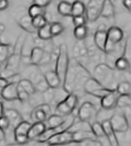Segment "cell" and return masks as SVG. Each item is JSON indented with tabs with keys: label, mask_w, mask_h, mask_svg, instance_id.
<instances>
[{
	"label": "cell",
	"mask_w": 131,
	"mask_h": 146,
	"mask_svg": "<svg viewBox=\"0 0 131 146\" xmlns=\"http://www.w3.org/2000/svg\"><path fill=\"white\" fill-rule=\"evenodd\" d=\"M91 77L89 71L75 59L70 60L62 88L67 93H74L78 88H83L87 79Z\"/></svg>",
	"instance_id": "cell-1"
},
{
	"label": "cell",
	"mask_w": 131,
	"mask_h": 146,
	"mask_svg": "<svg viewBox=\"0 0 131 146\" xmlns=\"http://www.w3.org/2000/svg\"><path fill=\"white\" fill-rule=\"evenodd\" d=\"M94 75L97 81L109 89H116V72L115 69L106 63H100L94 68Z\"/></svg>",
	"instance_id": "cell-2"
},
{
	"label": "cell",
	"mask_w": 131,
	"mask_h": 146,
	"mask_svg": "<svg viewBox=\"0 0 131 146\" xmlns=\"http://www.w3.org/2000/svg\"><path fill=\"white\" fill-rule=\"evenodd\" d=\"M70 58L69 56L68 46L65 44H60L58 48V55H57L56 64H55V72L57 73L60 81L63 85L64 79H65L67 70L69 68Z\"/></svg>",
	"instance_id": "cell-3"
},
{
	"label": "cell",
	"mask_w": 131,
	"mask_h": 146,
	"mask_svg": "<svg viewBox=\"0 0 131 146\" xmlns=\"http://www.w3.org/2000/svg\"><path fill=\"white\" fill-rule=\"evenodd\" d=\"M79 104V98L75 93H68V95L60 101L56 106L57 114L69 116L75 113Z\"/></svg>",
	"instance_id": "cell-4"
},
{
	"label": "cell",
	"mask_w": 131,
	"mask_h": 146,
	"mask_svg": "<svg viewBox=\"0 0 131 146\" xmlns=\"http://www.w3.org/2000/svg\"><path fill=\"white\" fill-rule=\"evenodd\" d=\"M83 89L85 93L100 99L112 91V89L103 86L96 78L93 77H90L86 81L83 87Z\"/></svg>",
	"instance_id": "cell-5"
},
{
	"label": "cell",
	"mask_w": 131,
	"mask_h": 146,
	"mask_svg": "<svg viewBox=\"0 0 131 146\" xmlns=\"http://www.w3.org/2000/svg\"><path fill=\"white\" fill-rule=\"evenodd\" d=\"M98 109L95 105L90 102H84L79 108L77 111L78 119L83 122L92 123L95 121L94 119L98 114Z\"/></svg>",
	"instance_id": "cell-6"
},
{
	"label": "cell",
	"mask_w": 131,
	"mask_h": 146,
	"mask_svg": "<svg viewBox=\"0 0 131 146\" xmlns=\"http://www.w3.org/2000/svg\"><path fill=\"white\" fill-rule=\"evenodd\" d=\"M74 142V131L64 130L50 137L46 143L49 145H68Z\"/></svg>",
	"instance_id": "cell-7"
},
{
	"label": "cell",
	"mask_w": 131,
	"mask_h": 146,
	"mask_svg": "<svg viewBox=\"0 0 131 146\" xmlns=\"http://www.w3.org/2000/svg\"><path fill=\"white\" fill-rule=\"evenodd\" d=\"M107 44H106V52L107 54L113 49L116 45H119L122 42L124 33L120 27L117 26H112L107 29Z\"/></svg>",
	"instance_id": "cell-8"
},
{
	"label": "cell",
	"mask_w": 131,
	"mask_h": 146,
	"mask_svg": "<svg viewBox=\"0 0 131 146\" xmlns=\"http://www.w3.org/2000/svg\"><path fill=\"white\" fill-rule=\"evenodd\" d=\"M29 61L34 66H44L50 63L52 60L51 54L41 47H34L29 54Z\"/></svg>",
	"instance_id": "cell-9"
},
{
	"label": "cell",
	"mask_w": 131,
	"mask_h": 146,
	"mask_svg": "<svg viewBox=\"0 0 131 146\" xmlns=\"http://www.w3.org/2000/svg\"><path fill=\"white\" fill-rule=\"evenodd\" d=\"M31 123L24 119L13 129L15 143L20 145L29 143L30 140L28 137V132L31 127Z\"/></svg>",
	"instance_id": "cell-10"
},
{
	"label": "cell",
	"mask_w": 131,
	"mask_h": 146,
	"mask_svg": "<svg viewBox=\"0 0 131 146\" xmlns=\"http://www.w3.org/2000/svg\"><path fill=\"white\" fill-rule=\"evenodd\" d=\"M104 0H89L86 6V13L87 22L93 23L101 17L102 5Z\"/></svg>",
	"instance_id": "cell-11"
},
{
	"label": "cell",
	"mask_w": 131,
	"mask_h": 146,
	"mask_svg": "<svg viewBox=\"0 0 131 146\" xmlns=\"http://www.w3.org/2000/svg\"><path fill=\"white\" fill-rule=\"evenodd\" d=\"M111 125L116 133H125L130 130V123L124 113H115L109 119Z\"/></svg>",
	"instance_id": "cell-12"
},
{
	"label": "cell",
	"mask_w": 131,
	"mask_h": 146,
	"mask_svg": "<svg viewBox=\"0 0 131 146\" xmlns=\"http://www.w3.org/2000/svg\"><path fill=\"white\" fill-rule=\"evenodd\" d=\"M50 114V106L46 102H44L33 108L31 112V119L32 122H46L47 117Z\"/></svg>",
	"instance_id": "cell-13"
},
{
	"label": "cell",
	"mask_w": 131,
	"mask_h": 146,
	"mask_svg": "<svg viewBox=\"0 0 131 146\" xmlns=\"http://www.w3.org/2000/svg\"><path fill=\"white\" fill-rule=\"evenodd\" d=\"M119 96V95L116 92V89H114L101 98V106L102 109L107 111L115 110L116 108Z\"/></svg>",
	"instance_id": "cell-14"
},
{
	"label": "cell",
	"mask_w": 131,
	"mask_h": 146,
	"mask_svg": "<svg viewBox=\"0 0 131 146\" xmlns=\"http://www.w3.org/2000/svg\"><path fill=\"white\" fill-rule=\"evenodd\" d=\"M17 84L16 82H9L3 88L0 93L2 99L6 101H16L19 100L17 92Z\"/></svg>",
	"instance_id": "cell-15"
},
{
	"label": "cell",
	"mask_w": 131,
	"mask_h": 146,
	"mask_svg": "<svg viewBox=\"0 0 131 146\" xmlns=\"http://www.w3.org/2000/svg\"><path fill=\"white\" fill-rule=\"evenodd\" d=\"M90 129L96 138L101 143L102 145H110V143L104 133L101 123L98 121H93L90 123Z\"/></svg>",
	"instance_id": "cell-16"
},
{
	"label": "cell",
	"mask_w": 131,
	"mask_h": 146,
	"mask_svg": "<svg viewBox=\"0 0 131 146\" xmlns=\"http://www.w3.org/2000/svg\"><path fill=\"white\" fill-rule=\"evenodd\" d=\"M102 127L104 129L105 135L107 137V140L109 141L111 146H119V143L118 138L116 137V133L112 128V127L111 125V123L109 121V119H104L101 122Z\"/></svg>",
	"instance_id": "cell-17"
},
{
	"label": "cell",
	"mask_w": 131,
	"mask_h": 146,
	"mask_svg": "<svg viewBox=\"0 0 131 146\" xmlns=\"http://www.w3.org/2000/svg\"><path fill=\"white\" fill-rule=\"evenodd\" d=\"M46 129V125L45 122H33L31 124L28 132V137L31 141L36 140Z\"/></svg>",
	"instance_id": "cell-18"
},
{
	"label": "cell",
	"mask_w": 131,
	"mask_h": 146,
	"mask_svg": "<svg viewBox=\"0 0 131 146\" xmlns=\"http://www.w3.org/2000/svg\"><path fill=\"white\" fill-rule=\"evenodd\" d=\"M107 30H98L94 33L93 36V42L96 47L99 50L103 52L104 53L106 52V44H107Z\"/></svg>",
	"instance_id": "cell-19"
},
{
	"label": "cell",
	"mask_w": 131,
	"mask_h": 146,
	"mask_svg": "<svg viewBox=\"0 0 131 146\" xmlns=\"http://www.w3.org/2000/svg\"><path fill=\"white\" fill-rule=\"evenodd\" d=\"M4 115L9 120V127H12L13 130L20 123L24 120L23 116L20 113V112L15 109H6L4 112Z\"/></svg>",
	"instance_id": "cell-20"
},
{
	"label": "cell",
	"mask_w": 131,
	"mask_h": 146,
	"mask_svg": "<svg viewBox=\"0 0 131 146\" xmlns=\"http://www.w3.org/2000/svg\"><path fill=\"white\" fill-rule=\"evenodd\" d=\"M44 79L46 82L47 83L48 86L50 88H59L60 87H62L61 85V82L60 81L59 78L57 76V73L55 70H48V71L45 72Z\"/></svg>",
	"instance_id": "cell-21"
},
{
	"label": "cell",
	"mask_w": 131,
	"mask_h": 146,
	"mask_svg": "<svg viewBox=\"0 0 131 146\" xmlns=\"http://www.w3.org/2000/svg\"><path fill=\"white\" fill-rule=\"evenodd\" d=\"M116 15V8L112 0H104L102 5L101 17L105 19H112Z\"/></svg>",
	"instance_id": "cell-22"
},
{
	"label": "cell",
	"mask_w": 131,
	"mask_h": 146,
	"mask_svg": "<svg viewBox=\"0 0 131 146\" xmlns=\"http://www.w3.org/2000/svg\"><path fill=\"white\" fill-rule=\"evenodd\" d=\"M69 116H64L60 114H52L48 116L47 119L46 120V127H57L59 126L62 125L66 122Z\"/></svg>",
	"instance_id": "cell-23"
},
{
	"label": "cell",
	"mask_w": 131,
	"mask_h": 146,
	"mask_svg": "<svg viewBox=\"0 0 131 146\" xmlns=\"http://www.w3.org/2000/svg\"><path fill=\"white\" fill-rule=\"evenodd\" d=\"M13 48L9 44L0 43V65L6 64L9 56L12 55Z\"/></svg>",
	"instance_id": "cell-24"
},
{
	"label": "cell",
	"mask_w": 131,
	"mask_h": 146,
	"mask_svg": "<svg viewBox=\"0 0 131 146\" xmlns=\"http://www.w3.org/2000/svg\"><path fill=\"white\" fill-rule=\"evenodd\" d=\"M17 23L19 24V26L24 30L25 31H27L28 33L30 34H34L36 33V28H34V27L32 24V18L30 17L28 15H24L22 16L20 20L17 21Z\"/></svg>",
	"instance_id": "cell-25"
},
{
	"label": "cell",
	"mask_w": 131,
	"mask_h": 146,
	"mask_svg": "<svg viewBox=\"0 0 131 146\" xmlns=\"http://www.w3.org/2000/svg\"><path fill=\"white\" fill-rule=\"evenodd\" d=\"M18 88L24 91V92L27 93L29 96H33L36 92V88L34 86V84L28 79H21L17 84Z\"/></svg>",
	"instance_id": "cell-26"
},
{
	"label": "cell",
	"mask_w": 131,
	"mask_h": 146,
	"mask_svg": "<svg viewBox=\"0 0 131 146\" xmlns=\"http://www.w3.org/2000/svg\"><path fill=\"white\" fill-rule=\"evenodd\" d=\"M57 12L62 17H72V3L67 1H60L57 5Z\"/></svg>",
	"instance_id": "cell-27"
},
{
	"label": "cell",
	"mask_w": 131,
	"mask_h": 146,
	"mask_svg": "<svg viewBox=\"0 0 131 146\" xmlns=\"http://www.w3.org/2000/svg\"><path fill=\"white\" fill-rule=\"evenodd\" d=\"M115 68L120 71H130V60L124 56H121L115 60Z\"/></svg>",
	"instance_id": "cell-28"
},
{
	"label": "cell",
	"mask_w": 131,
	"mask_h": 146,
	"mask_svg": "<svg viewBox=\"0 0 131 146\" xmlns=\"http://www.w3.org/2000/svg\"><path fill=\"white\" fill-rule=\"evenodd\" d=\"M86 13V5L79 0L72 3V17L75 16H83Z\"/></svg>",
	"instance_id": "cell-29"
},
{
	"label": "cell",
	"mask_w": 131,
	"mask_h": 146,
	"mask_svg": "<svg viewBox=\"0 0 131 146\" xmlns=\"http://www.w3.org/2000/svg\"><path fill=\"white\" fill-rule=\"evenodd\" d=\"M73 35H74V37L77 41H84L88 37V35H89L88 27H87V25L75 27Z\"/></svg>",
	"instance_id": "cell-30"
},
{
	"label": "cell",
	"mask_w": 131,
	"mask_h": 146,
	"mask_svg": "<svg viewBox=\"0 0 131 146\" xmlns=\"http://www.w3.org/2000/svg\"><path fill=\"white\" fill-rule=\"evenodd\" d=\"M37 34L39 39H41L42 41H48L53 38V36L51 35L50 32V23L44 25L43 27H40L37 30Z\"/></svg>",
	"instance_id": "cell-31"
},
{
	"label": "cell",
	"mask_w": 131,
	"mask_h": 146,
	"mask_svg": "<svg viewBox=\"0 0 131 146\" xmlns=\"http://www.w3.org/2000/svg\"><path fill=\"white\" fill-rule=\"evenodd\" d=\"M116 91L119 94L121 95H130L131 94V84L129 81H121L117 84L116 87Z\"/></svg>",
	"instance_id": "cell-32"
},
{
	"label": "cell",
	"mask_w": 131,
	"mask_h": 146,
	"mask_svg": "<svg viewBox=\"0 0 131 146\" xmlns=\"http://www.w3.org/2000/svg\"><path fill=\"white\" fill-rule=\"evenodd\" d=\"M131 106L130 95H121L119 96L117 100L116 108L120 109H129Z\"/></svg>",
	"instance_id": "cell-33"
},
{
	"label": "cell",
	"mask_w": 131,
	"mask_h": 146,
	"mask_svg": "<svg viewBox=\"0 0 131 146\" xmlns=\"http://www.w3.org/2000/svg\"><path fill=\"white\" fill-rule=\"evenodd\" d=\"M28 15L31 18H33L39 15H46V9L43 7L32 4L28 10Z\"/></svg>",
	"instance_id": "cell-34"
},
{
	"label": "cell",
	"mask_w": 131,
	"mask_h": 146,
	"mask_svg": "<svg viewBox=\"0 0 131 146\" xmlns=\"http://www.w3.org/2000/svg\"><path fill=\"white\" fill-rule=\"evenodd\" d=\"M47 23H49V22H48V20L46 15H39L32 18V24L36 30H38L40 27H43Z\"/></svg>",
	"instance_id": "cell-35"
},
{
	"label": "cell",
	"mask_w": 131,
	"mask_h": 146,
	"mask_svg": "<svg viewBox=\"0 0 131 146\" xmlns=\"http://www.w3.org/2000/svg\"><path fill=\"white\" fill-rule=\"evenodd\" d=\"M50 26L51 35L53 36V38L60 35L64 32V25L61 23H60V22H52V23H50Z\"/></svg>",
	"instance_id": "cell-36"
},
{
	"label": "cell",
	"mask_w": 131,
	"mask_h": 146,
	"mask_svg": "<svg viewBox=\"0 0 131 146\" xmlns=\"http://www.w3.org/2000/svg\"><path fill=\"white\" fill-rule=\"evenodd\" d=\"M72 23L75 27H79V26H83L87 25V20L86 16H75L72 17Z\"/></svg>",
	"instance_id": "cell-37"
},
{
	"label": "cell",
	"mask_w": 131,
	"mask_h": 146,
	"mask_svg": "<svg viewBox=\"0 0 131 146\" xmlns=\"http://www.w3.org/2000/svg\"><path fill=\"white\" fill-rule=\"evenodd\" d=\"M77 145H84V146H102L101 143L96 138H89L86 140L82 141L79 143L76 144Z\"/></svg>",
	"instance_id": "cell-38"
},
{
	"label": "cell",
	"mask_w": 131,
	"mask_h": 146,
	"mask_svg": "<svg viewBox=\"0 0 131 146\" xmlns=\"http://www.w3.org/2000/svg\"><path fill=\"white\" fill-rule=\"evenodd\" d=\"M0 127L5 131L9 128V120L5 115L0 117Z\"/></svg>",
	"instance_id": "cell-39"
},
{
	"label": "cell",
	"mask_w": 131,
	"mask_h": 146,
	"mask_svg": "<svg viewBox=\"0 0 131 146\" xmlns=\"http://www.w3.org/2000/svg\"><path fill=\"white\" fill-rule=\"evenodd\" d=\"M51 1L52 0H32L33 4L43 7V8L47 7L51 3Z\"/></svg>",
	"instance_id": "cell-40"
},
{
	"label": "cell",
	"mask_w": 131,
	"mask_h": 146,
	"mask_svg": "<svg viewBox=\"0 0 131 146\" xmlns=\"http://www.w3.org/2000/svg\"><path fill=\"white\" fill-rule=\"evenodd\" d=\"M9 1L8 0H0V11H3L8 8Z\"/></svg>",
	"instance_id": "cell-41"
},
{
	"label": "cell",
	"mask_w": 131,
	"mask_h": 146,
	"mask_svg": "<svg viewBox=\"0 0 131 146\" xmlns=\"http://www.w3.org/2000/svg\"><path fill=\"white\" fill-rule=\"evenodd\" d=\"M8 83H9V82L6 80V78H4L3 76L0 77V93L2 92V90L3 89V88L6 86Z\"/></svg>",
	"instance_id": "cell-42"
},
{
	"label": "cell",
	"mask_w": 131,
	"mask_h": 146,
	"mask_svg": "<svg viewBox=\"0 0 131 146\" xmlns=\"http://www.w3.org/2000/svg\"><path fill=\"white\" fill-rule=\"evenodd\" d=\"M122 5L126 9L130 12L131 10V0H122Z\"/></svg>",
	"instance_id": "cell-43"
},
{
	"label": "cell",
	"mask_w": 131,
	"mask_h": 146,
	"mask_svg": "<svg viewBox=\"0 0 131 146\" xmlns=\"http://www.w3.org/2000/svg\"><path fill=\"white\" fill-rule=\"evenodd\" d=\"M6 132H5V130H3L0 127V143H2L3 141H5L6 140Z\"/></svg>",
	"instance_id": "cell-44"
},
{
	"label": "cell",
	"mask_w": 131,
	"mask_h": 146,
	"mask_svg": "<svg viewBox=\"0 0 131 146\" xmlns=\"http://www.w3.org/2000/svg\"><path fill=\"white\" fill-rule=\"evenodd\" d=\"M4 112H5V108L3 106V102L0 103V117L4 115Z\"/></svg>",
	"instance_id": "cell-45"
},
{
	"label": "cell",
	"mask_w": 131,
	"mask_h": 146,
	"mask_svg": "<svg viewBox=\"0 0 131 146\" xmlns=\"http://www.w3.org/2000/svg\"><path fill=\"white\" fill-rule=\"evenodd\" d=\"M0 77H2V72L0 70Z\"/></svg>",
	"instance_id": "cell-46"
},
{
	"label": "cell",
	"mask_w": 131,
	"mask_h": 146,
	"mask_svg": "<svg viewBox=\"0 0 131 146\" xmlns=\"http://www.w3.org/2000/svg\"><path fill=\"white\" fill-rule=\"evenodd\" d=\"M1 102H3V101H2V99H0V103H1Z\"/></svg>",
	"instance_id": "cell-47"
},
{
	"label": "cell",
	"mask_w": 131,
	"mask_h": 146,
	"mask_svg": "<svg viewBox=\"0 0 131 146\" xmlns=\"http://www.w3.org/2000/svg\"><path fill=\"white\" fill-rule=\"evenodd\" d=\"M0 99H2V97H1V95H0Z\"/></svg>",
	"instance_id": "cell-48"
},
{
	"label": "cell",
	"mask_w": 131,
	"mask_h": 146,
	"mask_svg": "<svg viewBox=\"0 0 131 146\" xmlns=\"http://www.w3.org/2000/svg\"><path fill=\"white\" fill-rule=\"evenodd\" d=\"M0 43H1V42H0Z\"/></svg>",
	"instance_id": "cell-49"
}]
</instances>
